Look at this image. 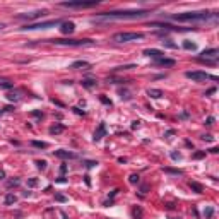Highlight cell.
<instances>
[{
    "mask_svg": "<svg viewBox=\"0 0 219 219\" xmlns=\"http://www.w3.org/2000/svg\"><path fill=\"white\" fill-rule=\"evenodd\" d=\"M149 16V10H113L99 14L96 21H113V19H140Z\"/></svg>",
    "mask_w": 219,
    "mask_h": 219,
    "instance_id": "6da1fadb",
    "label": "cell"
},
{
    "mask_svg": "<svg viewBox=\"0 0 219 219\" xmlns=\"http://www.w3.org/2000/svg\"><path fill=\"white\" fill-rule=\"evenodd\" d=\"M212 14L207 12V10H200V12H183V14H176V16H171L173 21H180V23H188V21H207L211 19Z\"/></svg>",
    "mask_w": 219,
    "mask_h": 219,
    "instance_id": "7a4b0ae2",
    "label": "cell"
},
{
    "mask_svg": "<svg viewBox=\"0 0 219 219\" xmlns=\"http://www.w3.org/2000/svg\"><path fill=\"white\" fill-rule=\"evenodd\" d=\"M50 43L58 45V46H89L94 41L86 38V39H50Z\"/></svg>",
    "mask_w": 219,
    "mask_h": 219,
    "instance_id": "3957f363",
    "label": "cell"
},
{
    "mask_svg": "<svg viewBox=\"0 0 219 219\" xmlns=\"http://www.w3.org/2000/svg\"><path fill=\"white\" fill-rule=\"evenodd\" d=\"M137 39H144V33H116L113 34V41L116 43H130L137 41Z\"/></svg>",
    "mask_w": 219,
    "mask_h": 219,
    "instance_id": "277c9868",
    "label": "cell"
},
{
    "mask_svg": "<svg viewBox=\"0 0 219 219\" xmlns=\"http://www.w3.org/2000/svg\"><path fill=\"white\" fill-rule=\"evenodd\" d=\"M98 3H99L98 0H91V2L79 0V2H62L60 7H67V9H89V7H96Z\"/></svg>",
    "mask_w": 219,
    "mask_h": 219,
    "instance_id": "5b68a950",
    "label": "cell"
},
{
    "mask_svg": "<svg viewBox=\"0 0 219 219\" xmlns=\"http://www.w3.org/2000/svg\"><path fill=\"white\" fill-rule=\"evenodd\" d=\"M62 24V21L55 19V21H46V23H36V24H26L23 29L24 31H33V29H48V28H53V26H58Z\"/></svg>",
    "mask_w": 219,
    "mask_h": 219,
    "instance_id": "8992f818",
    "label": "cell"
},
{
    "mask_svg": "<svg viewBox=\"0 0 219 219\" xmlns=\"http://www.w3.org/2000/svg\"><path fill=\"white\" fill-rule=\"evenodd\" d=\"M187 79H192L193 82H202L206 79H211V75L207 72H202V70H193V72H187Z\"/></svg>",
    "mask_w": 219,
    "mask_h": 219,
    "instance_id": "52a82bcc",
    "label": "cell"
},
{
    "mask_svg": "<svg viewBox=\"0 0 219 219\" xmlns=\"http://www.w3.org/2000/svg\"><path fill=\"white\" fill-rule=\"evenodd\" d=\"M217 55H219L217 48H209V50H204V52L200 53L199 60H211V58H216Z\"/></svg>",
    "mask_w": 219,
    "mask_h": 219,
    "instance_id": "ba28073f",
    "label": "cell"
},
{
    "mask_svg": "<svg viewBox=\"0 0 219 219\" xmlns=\"http://www.w3.org/2000/svg\"><path fill=\"white\" fill-rule=\"evenodd\" d=\"M60 31L64 33V34H70V33L75 31V24L72 23V21H64V23L60 24Z\"/></svg>",
    "mask_w": 219,
    "mask_h": 219,
    "instance_id": "9c48e42d",
    "label": "cell"
},
{
    "mask_svg": "<svg viewBox=\"0 0 219 219\" xmlns=\"http://www.w3.org/2000/svg\"><path fill=\"white\" fill-rule=\"evenodd\" d=\"M53 154H55V158H60V159H74V158H77L74 152L65 151V149H58V151L53 152Z\"/></svg>",
    "mask_w": 219,
    "mask_h": 219,
    "instance_id": "30bf717a",
    "label": "cell"
},
{
    "mask_svg": "<svg viewBox=\"0 0 219 219\" xmlns=\"http://www.w3.org/2000/svg\"><path fill=\"white\" fill-rule=\"evenodd\" d=\"M144 55L149 58H154V60H159V58L164 57V53L161 50H156V48H149V50H144Z\"/></svg>",
    "mask_w": 219,
    "mask_h": 219,
    "instance_id": "8fae6325",
    "label": "cell"
},
{
    "mask_svg": "<svg viewBox=\"0 0 219 219\" xmlns=\"http://www.w3.org/2000/svg\"><path fill=\"white\" fill-rule=\"evenodd\" d=\"M104 135H106V127H104V123H99V127H98V130L96 132H94V140H101V139H103Z\"/></svg>",
    "mask_w": 219,
    "mask_h": 219,
    "instance_id": "7c38bea8",
    "label": "cell"
},
{
    "mask_svg": "<svg viewBox=\"0 0 219 219\" xmlns=\"http://www.w3.org/2000/svg\"><path fill=\"white\" fill-rule=\"evenodd\" d=\"M89 67H91L89 62H86V60H77V62H74V64H70V67H69V69L79 70V69H89Z\"/></svg>",
    "mask_w": 219,
    "mask_h": 219,
    "instance_id": "4fadbf2b",
    "label": "cell"
},
{
    "mask_svg": "<svg viewBox=\"0 0 219 219\" xmlns=\"http://www.w3.org/2000/svg\"><path fill=\"white\" fill-rule=\"evenodd\" d=\"M156 65H163V67H173L175 65V60L173 58H159V60H156Z\"/></svg>",
    "mask_w": 219,
    "mask_h": 219,
    "instance_id": "5bb4252c",
    "label": "cell"
},
{
    "mask_svg": "<svg viewBox=\"0 0 219 219\" xmlns=\"http://www.w3.org/2000/svg\"><path fill=\"white\" fill-rule=\"evenodd\" d=\"M46 10H41V12H34V14H29V16H24V14H21V16H17L19 19H36V17L39 16H45Z\"/></svg>",
    "mask_w": 219,
    "mask_h": 219,
    "instance_id": "9a60e30c",
    "label": "cell"
},
{
    "mask_svg": "<svg viewBox=\"0 0 219 219\" xmlns=\"http://www.w3.org/2000/svg\"><path fill=\"white\" fill-rule=\"evenodd\" d=\"M96 79H84L82 81V86L86 87V89H93V87H96Z\"/></svg>",
    "mask_w": 219,
    "mask_h": 219,
    "instance_id": "2e32d148",
    "label": "cell"
},
{
    "mask_svg": "<svg viewBox=\"0 0 219 219\" xmlns=\"http://www.w3.org/2000/svg\"><path fill=\"white\" fill-rule=\"evenodd\" d=\"M147 94L151 98H154V99H159L163 96V91L161 89H147Z\"/></svg>",
    "mask_w": 219,
    "mask_h": 219,
    "instance_id": "e0dca14e",
    "label": "cell"
},
{
    "mask_svg": "<svg viewBox=\"0 0 219 219\" xmlns=\"http://www.w3.org/2000/svg\"><path fill=\"white\" fill-rule=\"evenodd\" d=\"M16 200H17V197L14 195V193H7V195H5V204H7V206L16 204Z\"/></svg>",
    "mask_w": 219,
    "mask_h": 219,
    "instance_id": "ac0fdd59",
    "label": "cell"
},
{
    "mask_svg": "<svg viewBox=\"0 0 219 219\" xmlns=\"http://www.w3.org/2000/svg\"><path fill=\"white\" fill-rule=\"evenodd\" d=\"M190 188H192V190H195L197 193H202L204 192V187L200 183H197V181H190Z\"/></svg>",
    "mask_w": 219,
    "mask_h": 219,
    "instance_id": "d6986e66",
    "label": "cell"
},
{
    "mask_svg": "<svg viewBox=\"0 0 219 219\" xmlns=\"http://www.w3.org/2000/svg\"><path fill=\"white\" fill-rule=\"evenodd\" d=\"M62 132H64V125H60V123H57L50 129V134H62Z\"/></svg>",
    "mask_w": 219,
    "mask_h": 219,
    "instance_id": "ffe728a7",
    "label": "cell"
},
{
    "mask_svg": "<svg viewBox=\"0 0 219 219\" xmlns=\"http://www.w3.org/2000/svg\"><path fill=\"white\" fill-rule=\"evenodd\" d=\"M34 147H38V149H46L48 147V142H41V140H33L31 142Z\"/></svg>",
    "mask_w": 219,
    "mask_h": 219,
    "instance_id": "44dd1931",
    "label": "cell"
},
{
    "mask_svg": "<svg viewBox=\"0 0 219 219\" xmlns=\"http://www.w3.org/2000/svg\"><path fill=\"white\" fill-rule=\"evenodd\" d=\"M14 84L9 81V79H0V87H5V89H10Z\"/></svg>",
    "mask_w": 219,
    "mask_h": 219,
    "instance_id": "7402d4cb",
    "label": "cell"
},
{
    "mask_svg": "<svg viewBox=\"0 0 219 219\" xmlns=\"http://www.w3.org/2000/svg\"><path fill=\"white\" fill-rule=\"evenodd\" d=\"M183 48L185 50H192V52H193L197 46H195V43H192V41H183Z\"/></svg>",
    "mask_w": 219,
    "mask_h": 219,
    "instance_id": "603a6c76",
    "label": "cell"
},
{
    "mask_svg": "<svg viewBox=\"0 0 219 219\" xmlns=\"http://www.w3.org/2000/svg\"><path fill=\"white\" fill-rule=\"evenodd\" d=\"M36 166H38V170H46V161L45 159H38V161H36Z\"/></svg>",
    "mask_w": 219,
    "mask_h": 219,
    "instance_id": "cb8c5ba5",
    "label": "cell"
},
{
    "mask_svg": "<svg viewBox=\"0 0 219 219\" xmlns=\"http://www.w3.org/2000/svg\"><path fill=\"white\" fill-rule=\"evenodd\" d=\"M163 171H166V173H173V175H183L181 170H171V168H163Z\"/></svg>",
    "mask_w": 219,
    "mask_h": 219,
    "instance_id": "d4e9b609",
    "label": "cell"
},
{
    "mask_svg": "<svg viewBox=\"0 0 219 219\" xmlns=\"http://www.w3.org/2000/svg\"><path fill=\"white\" fill-rule=\"evenodd\" d=\"M55 200L57 202H67V197L62 195V193H55Z\"/></svg>",
    "mask_w": 219,
    "mask_h": 219,
    "instance_id": "484cf974",
    "label": "cell"
},
{
    "mask_svg": "<svg viewBox=\"0 0 219 219\" xmlns=\"http://www.w3.org/2000/svg\"><path fill=\"white\" fill-rule=\"evenodd\" d=\"M129 181H130L132 185L139 183V175H130V176H129Z\"/></svg>",
    "mask_w": 219,
    "mask_h": 219,
    "instance_id": "4316f807",
    "label": "cell"
},
{
    "mask_svg": "<svg viewBox=\"0 0 219 219\" xmlns=\"http://www.w3.org/2000/svg\"><path fill=\"white\" fill-rule=\"evenodd\" d=\"M19 183H21V180H19V178H16V180H10L9 183H7V187H17Z\"/></svg>",
    "mask_w": 219,
    "mask_h": 219,
    "instance_id": "83f0119b",
    "label": "cell"
},
{
    "mask_svg": "<svg viewBox=\"0 0 219 219\" xmlns=\"http://www.w3.org/2000/svg\"><path fill=\"white\" fill-rule=\"evenodd\" d=\"M38 185V178H31V180H28V187H36Z\"/></svg>",
    "mask_w": 219,
    "mask_h": 219,
    "instance_id": "f1b7e54d",
    "label": "cell"
},
{
    "mask_svg": "<svg viewBox=\"0 0 219 219\" xmlns=\"http://www.w3.org/2000/svg\"><path fill=\"white\" fill-rule=\"evenodd\" d=\"M204 214H206V217H212L214 209H212V207H207V209H206V212H204Z\"/></svg>",
    "mask_w": 219,
    "mask_h": 219,
    "instance_id": "f546056e",
    "label": "cell"
},
{
    "mask_svg": "<svg viewBox=\"0 0 219 219\" xmlns=\"http://www.w3.org/2000/svg\"><path fill=\"white\" fill-rule=\"evenodd\" d=\"M7 99H9V101H17L19 98H17V94H12V93H9V94H7Z\"/></svg>",
    "mask_w": 219,
    "mask_h": 219,
    "instance_id": "4dcf8cb0",
    "label": "cell"
},
{
    "mask_svg": "<svg viewBox=\"0 0 219 219\" xmlns=\"http://www.w3.org/2000/svg\"><path fill=\"white\" fill-rule=\"evenodd\" d=\"M204 156H206V152L200 151V152H195V154H193V158H195V159H202Z\"/></svg>",
    "mask_w": 219,
    "mask_h": 219,
    "instance_id": "1f68e13d",
    "label": "cell"
},
{
    "mask_svg": "<svg viewBox=\"0 0 219 219\" xmlns=\"http://www.w3.org/2000/svg\"><path fill=\"white\" fill-rule=\"evenodd\" d=\"M99 99H101V103H104V104H108V106H111V101H109V99H108V98H104V96H101V98H99Z\"/></svg>",
    "mask_w": 219,
    "mask_h": 219,
    "instance_id": "d6a6232c",
    "label": "cell"
},
{
    "mask_svg": "<svg viewBox=\"0 0 219 219\" xmlns=\"http://www.w3.org/2000/svg\"><path fill=\"white\" fill-rule=\"evenodd\" d=\"M120 96H122V99H130V96H129V93H127V91H122V93H120Z\"/></svg>",
    "mask_w": 219,
    "mask_h": 219,
    "instance_id": "836d02e7",
    "label": "cell"
},
{
    "mask_svg": "<svg viewBox=\"0 0 219 219\" xmlns=\"http://www.w3.org/2000/svg\"><path fill=\"white\" fill-rule=\"evenodd\" d=\"M202 139H204V140H207V142H212V135H211V134H206V135H202Z\"/></svg>",
    "mask_w": 219,
    "mask_h": 219,
    "instance_id": "e575fe53",
    "label": "cell"
},
{
    "mask_svg": "<svg viewBox=\"0 0 219 219\" xmlns=\"http://www.w3.org/2000/svg\"><path fill=\"white\" fill-rule=\"evenodd\" d=\"M163 45H166L168 48H176V45H173V43H170V41H163Z\"/></svg>",
    "mask_w": 219,
    "mask_h": 219,
    "instance_id": "d590c367",
    "label": "cell"
},
{
    "mask_svg": "<svg viewBox=\"0 0 219 219\" xmlns=\"http://www.w3.org/2000/svg\"><path fill=\"white\" fill-rule=\"evenodd\" d=\"M212 93H216V87H211V89H207V91H206V96H209V94H212Z\"/></svg>",
    "mask_w": 219,
    "mask_h": 219,
    "instance_id": "8d00e7d4",
    "label": "cell"
},
{
    "mask_svg": "<svg viewBox=\"0 0 219 219\" xmlns=\"http://www.w3.org/2000/svg\"><path fill=\"white\" fill-rule=\"evenodd\" d=\"M60 173H62V175L67 173V164H62V166H60Z\"/></svg>",
    "mask_w": 219,
    "mask_h": 219,
    "instance_id": "74e56055",
    "label": "cell"
},
{
    "mask_svg": "<svg viewBox=\"0 0 219 219\" xmlns=\"http://www.w3.org/2000/svg\"><path fill=\"white\" fill-rule=\"evenodd\" d=\"M212 122H214V116H209L207 122H206V125H212Z\"/></svg>",
    "mask_w": 219,
    "mask_h": 219,
    "instance_id": "f35d334b",
    "label": "cell"
},
{
    "mask_svg": "<svg viewBox=\"0 0 219 219\" xmlns=\"http://www.w3.org/2000/svg\"><path fill=\"white\" fill-rule=\"evenodd\" d=\"M171 158H173V159H180V158H181V156H180V154H178V152H171Z\"/></svg>",
    "mask_w": 219,
    "mask_h": 219,
    "instance_id": "ab89813d",
    "label": "cell"
},
{
    "mask_svg": "<svg viewBox=\"0 0 219 219\" xmlns=\"http://www.w3.org/2000/svg\"><path fill=\"white\" fill-rule=\"evenodd\" d=\"M31 115L33 116H43V113L41 111H31Z\"/></svg>",
    "mask_w": 219,
    "mask_h": 219,
    "instance_id": "60d3db41",
    "label": "cell"
},
{
    "mask_svg": "<svg viewBox=\"0 0 219 219\" xmlns=\"http://www.w3.org/2000/svg\"><path fill=\"white\" fill-rule=\"evenodd\" d=\"M72 109H74V111L77 113V115H84V111H81V109H79V108H72Z\"/></svg>",
    "mask_w": 219,
    "mask_h": 219,
    "instance_id": "b9f144b4",
    "label": "cell"
},
{
    "mask_svg": "<svg viewBox=\"0 0 219 219\" xmlns=\"http://www.w3.org/2000/svg\"><path fill=\"white\" fill-rule=\"evenodd\" d=\"M2 178H5V171L0 170V180H2Z\"/></svg>",
    "mask_w": 219,
    "mask_h": 219,
    "instance_id": "7bdbcfd3",
    "label": "cell"
},
{
    "mask_svg": "<svg viewBox=\"0 0 219 219\" xmlns=\"http://www.w3.org/2000/svg\"><path fill=\"white\" fill-rule=\"evenodd\" d=\"M139 123H140V122H132V129H137Z\"/></svg>",
    "mask_w": 219,
    "mask_h": 219,
    "instance_id": "ee69618b",
    "label": "cell"
},
{
    "mask_svg": "<svg viewBox=\"0 0 219 219\" xmlns=\"http://www.w3.org/2000/svg\"><path fill=\"white\" fill-rule=\"evenodd\" d=\"M180 116H181V118H188V113H187V111H183Z\"/></svg>",
    "mask_w": 219,
    "mask_h": 219,
    "instance_id": "f6af8a7d",
    "label": "cell"
}]
</instances>
